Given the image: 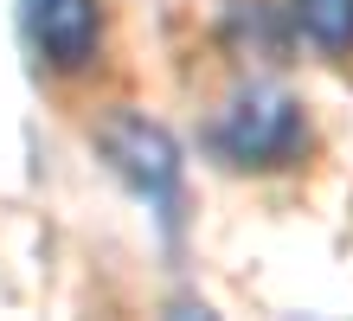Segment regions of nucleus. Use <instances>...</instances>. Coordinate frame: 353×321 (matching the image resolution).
<instances>
[{"label": "nucleus", "mask_w": 353, "mask_h": 321, "mask_svg": "<svg viewBox=\"0 0 353 321\" xmlns=\"http://www.w3.org/2000/svg\"><path fill=\"white\" fill-rule=\"evenodd\" d=\"M205 148H212L225 167L270 174V167L302 161V148H308V116H302V103L289 97V90H276V84H244V90L212 116Z\"/></svg>", "instance_id": "obj_1"}, {"label": "nucleus", "mask_w": 353, "mask_h": 321, "mask_svg": "<svg viewBox=\"0 0 353 321\" xmlns=\"http://www.w3.org/2000/svg\"><path fill=\"white\" fill-rule=\"evenodd\" d=\"M97 148H103V161L129 180L135 200L161 219V231H168V238H180L186 193H180V148H174L168 128L148 122V116H110V122L97 128Z\"/></svg>", "instance_id": "obj_2"}, {"label": "nucleus", "mask_w": 353, "mask_h": 321, "mask_svg": "<svg viewBox=\"0 0 353 321\" xmlns=\"http://www.w3.org/2000/svg\"><path fill=\"white\" fill-rule=\"evenodd\" d=\"M26 39L58 77L90 71L103 52V0H26Z\"/></svg>", "instance_id": "obj_3"}, {"label": "nucleus", "mask_w": 353, "mask_h": 321, "mask_svg": "<svg viewBox=\"0 0 353 321\" xmlns=\"http://www.w3.org/2000/svg\"><path fill=\"white\" fill-rule=\"evenodd\" d=\"M289 19L315 52H327V58L353 52V0H289Z\"/></svg>", "instance_id": "obj_4"}]
</instances>
